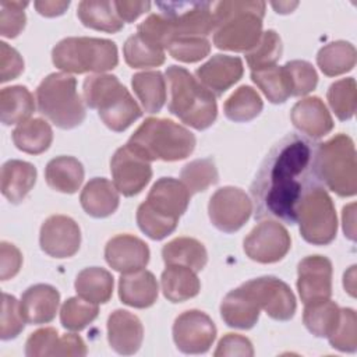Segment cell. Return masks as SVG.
I'll use <instances>...</instances> for the list:
<instances>
[{"mask_svg":"<svg viewBox=\"0 0 357 357\" xmlns=\"http://www.w3.org/2000/svg\"><path fill=\"white\" fill-rule=\"evenodd\" d=\"M77 15L85 26L109 33L119 32L124 25L113 1L107 0H84L78 4Z\"/></svg>","mask_w":357,"mask_h":357,"instance_id":"d6a6232c","label":"cell"},{"mask_svg":"<svg viewBox=\"0 0 357 357\" xmlns=\"http://www.w3.org/2000/svg\"><path fill=\"white\" fill-rule=\"evenodd\" d=\"M216 357L219 356H245L250 357L254 354V349L251 342L237 333L225 335L219 343L218 349L213 353Z\"/></svg>","mask_w":357,"mask_h":357,"instance_id":"db71d44e","label":"cell"},{"mask_svg":"<svg viewBox=\"0 0 357 357\" xmlns=\"http://www.w3.org/2000/svg\"><path fill=\"white\" fill-rule=\"evenodd\" d=\"M98 304L86 301L79 296L70 297L61 305L60 321L68 331H82L98 317Z\"/></svg>","mask_w":357,"mask_h":357,"instance_id":"f6af8a7d","label":"cell"},{"mask_svg":"<svg viewBox=\"0 0 357 357\" xmlns=\"http://www.w3.org/2000/svg\"><path fill=\"white\" fill-rule=\"evenodd\" d=\"M162 258L166 265H184L199 272L206 265L208 254L201 241L192 237H177L163 245Z\"/></svg>","mask_w":357,"mask_h":357,"instance_id":"4dcf8cb0","label":"cell"},{"mask_svg":"<svg viewBox=\"0 0 357 357\" xmlns=\"http://www.w3.org/2000/svg\"><path fill=\"white\" fill-rule=\"evenodd\" d=\"M36 102L39 113L59 128H74L85 119L77 79L67 73H53L43 78L36 88Z\"/></svg>","mask_w":357,"mask_h":357,"instance_id":"8992f818","label":"cell"},{"mask_svg":"<svg viewBox=\"0 0 357 357\" xmlns=\"http://www.w3.org/2000/svg\"><path fill=\"white\" fill-rule=\"evenodd\" d=\"M216 337V326L205 312L188 310L180 314L173 324V340L185 354L206 353Z\"/></svg>","mask_w":357,"mask_h":357,"instance_id":"5bb4252c","label":"cell"},{"mask_svg":"<svg viewBox=\"0 0 357 357\" xmlns=\"http://www.w3.org/2000/svg\"><path fill=\"white\" fill-rule=\"evenodd\" d=\"M123 54L126 63L132 68L158 67L165 63V49L151 43L141 35H131L124 46Z\"/></svg>","mask_w":357,"mask_h":357,"instance_id":"60d3db41","label":"cell"},{"mask_svg":"<svg viewBox=\"0 0 357 357\" xmlns=\"http://www.w3.org/2000/svg\"><path fill=\"white\" fill-rule=\"evenodd\" d=\"M284 68L290 79L291 96H304L315 89L318 75L311 63L305 60H291L284 64Z\"/></svg>","mask_w":357,"mask_h":357,"instance_id":"c3c4849f","label":"cell"},{"mask_svg":"<svg viewBox=\"0 0 357 357\" xmlns=\"http://www.w3.org/2000/svg\"><path fill=\"white\" fill-rule=\"evenodd\" d=\"M127 145L148 162H174L192 153L195 137L173 120L149 117L134 131Z\"/></svg>","mask_w":357,"mask_h":357,"instance_id":"5b68a950","label":"cell"},{"mask_svg":"<svg viewBox=\"0 0 357 357\" xmlns=\"http://www.w3.org/2000/svg\"><path fill=\"white\" fill-rule=\"evenodd\" d=\"M105 259L114 271L131 273L141 271L149 261V248L145 241L131 234H119L105 247Z\"/></svg>","mask_w":357,"mask_h":357,"instance_id":"ac0fdd59","label":"cell"},{"mask_svg":"<svg viewBox=\"0 0 357 357\" xmlns=\"http://www.w3.org/2000/svg\"><path fill=\"white\" fill-rule=\"evenodd\" d=\"M354 204L343 208V230L350 240H354Z\"/></svg>","mask_w":357,"mask_h":357,"instance_id":"680465c9","label":"cell"},{"mask_svg":"<svg viewBox=\"0 0 357 357\" xmlns=\"http://www.w3.org/2000/svg\"><path fill=\"white\" fill-rule=\"evenodd\" d=\"M209 1H160L156 7L166 18L172 39L181 36H208L215 31V17Z\"/></svg>","mask_w":357,"mask_h":357,"instance_id":"30bf717a","label":"cell"},{"mask_svg":"<svg viewBox=\"0 0 357 357\" xmlns=\"http://www.w3.org/2000/svg\"><path fill=\"white\" fill-rule=\"evenodd\" d=\"M272 319L289 321L296 312V297L291 289L275 276L251 279L241 284Z\"/></svg>","mask_w":357,"mask_h":357,"instance_id":"7c38bea8","label":"cell"},{"mask_svg":"<svg viewBox=\"0 0 357 357\" xmlns=\"http://www.w3.org/2000/svg\"><path fill=\"white\" fill-rule=\"evenodd\" d=\"M329 106L335 112L336 117L342 121L349 120L354 116L357 86L354 78H343L333 82L326 93Z\"/></svg>","mask_w":357,"mask_h":357,"instance_id":"ee69618b","label":"cell"},{"mask_svg":"<svg viewBox=\"0 0 357 357\" xmlns=\"http://www.w3.org/2000/svg\"><path fill=\"white\" fill-rule=\"evenodd\" d=\"M252 201L237 187H222L209 199L208 213L212 225L225 233H234L250 219Z\"/></svg>","mask_w":357,"mask_h":357,"instance_id":"8fae6325","label":"cell"},{"mask_svg":"<svg viewBox=\"0 0 357 357\" xmlns=\"http://www.w3.org/2000/svg\"><path fill=\"white\" fill-rule=\"evenodd\" d=\"M357 319L356 312L351 308H340V321L335 329V332L328 337L332 347L354 353L357 349Z\"/></svg>","mask_w":357,"mask_h":357,"instance_id":"681fc988","label":"cell"},{"mask_svg":"<svg viewBox=\"0 0 357 357\" xmlns=\"http://www.w3.org/2000/svg\"><path fill=\"white\" fill-rule=\"evenodd\" d=\"M45 178L54 191L74 194L84 181V166L74 156H57L46 165Z\"/></svg>","mask_w":357,"mask_h":357,"instance_id":"f546056e","label":"cell"},{"mask_svg":"<svg viewBox=\"0 0 357 357\" xmlns=\"http://www.w3.org/2000/svg\"><path fill=\"white\" fill-rule=\"evenodd\" d=\"M77 294L93 304H105L113 293V276L109 271L91 266L82 269L75 279Z\"/></svg>","mask_w":357,"mask_h":357,"instance_id":"836d02e7","label":"cell"},{"mask_svg":"<svg viewBox=\"0 0 357 357\" xmlns=\"http://www.w3.org/2000/svg\"><path fill=\"white\" fill-rule=\"evenodd\" d=\"M321 181L339 197H351L357 191V165L354 144L346 134H337L318 146Z\"/></svg>","mask_w":357,"mask_h":357,"instance_id":"ba28073f","label":"cell"},{"mask_svg":"<svg viewBox=\"0 0 357 357\" xmlns=\"http://www.w3.org/2000/svg\"><path fill=\"white\" fill-rule=\"evenodd\" d=\"M117 15L123 22H132L141 14L149 11L151 3L149 1H128V0H117L113 1Z\"/></svg>","mask_w":357,"mask_h":357,"instance_id":"9f6ffc18","label":"cell"},{"mask_svg":"<svg viewBox=\"0 0 357 357\" xmlns=\"http://www.w3.org/2000/svg\"><path fill=\"white\" fill-rule=\"evenodd\" d=\"M191 194L183 181L173 177L159 178L148 192L145 204L156 213L178 222L187 211Z\"/></svg>","mask_w":357,"mask_h":357,"instance_id":"d6986e66","label":"cell"},{"mask_svg":"<svg viewBox=\"0 0 357 357\" xmlns=\"http://www.w3.org/2000/svg\"><path fill=\"white\" fill-rule=\"evenodd\" d=\"M36 11L45 17L61 15L70 6V1H35Z\"/></svg>","mask_w":357,"mask_h":357,"instance_id":"6f0895ef","label":"cell"},{"mask_svg":"<svg viewBox=\"0 0 357 357\" xmlns=\"http://www.w3.org/2000/svg\"><path fill=\"white\" fill-rule=\"evenodd\" d=\"M60 304V293L56 287L45 283L28 287L20 301L21 314L26 324L40 325L54 319Z\"/></svg>","mask_w":357,"mask_h":357,"instance_id":"603a6c76","label":"cell"},{"mask_svg":"<svg viewBox=\"0 0 357 357\" xmlns=\"http://www.w3.org/2000/svg\"><path fill=\"white\" fill-rule=\"evenodd\" d=\"M28 357L39 356H85L86 346L81 336L67 333L59 336L54 328H42L29 335L25 343Z\"/></svg>","mask_w":357,"mask_h":357,"instance_id":"44dd1931","label":"cell"},{"mask_svg":"<svg viewBox=\"0 0 357 357\" xmlns=\"http://www.w3.org/2000/svg\"><path fill=\"white\" fill-rule=\"evenodd\" d=\"M144 339V328L139 318L130 311L116 310L107 319V340L110 347L123 356L139 350Z\"/></svg>","mask_w":357,"mask_h":357,"instance_id":"7402d4cb","label":"cell"},{"mask_svg":"<svg viewBox=\"0 0 357 357\" xmlns=\"http://www.w3.org/2000/svg\"><path fill=\"white\" fill-rule=\"evenodd\" d=\"M213 45L222 50L250 52L262 36L264 1H219L212 4Z\"/></svg>","mask_w":357,"mask_h":357,"instance_id":"7a4b0ae2","label":"cell"},{"mask_svg":"<svg viewBox=\"0 0 357 357\" xmlns=\"http://www.w3.org/2000/svg\"><path fill=\"white\" fill-rule=\"evenodd\" d=\"M110 172L117 191L126 197L139 194L152 178L149 162L135 153L127 144L112 156Z\"/></svg>","mask_w":357,"mask_h":357,"instance_id":"9a60e30c","label":"cell"},{"mask_svg":"<svg viewBox=\"0 0 357 357\" xmlns=\"http://www.w3.org/2000/svg\"><path fill=\"white\" fill-rule=\"evenodd\" d=\"M181 181L188 188L190 194L205 191L219 180L218 169L212 158L195 159L187 163L180 173Z\"/></svg>","mask_w":357,"mask_h":357,"instance_id":"b9f144b4","label":"cell"},{"mask_svg":"<svg viewBox=\"0 0 357 357\" xmlns=\"http://www.w3.org/2000/svg\"><path fill=\"white\" fill-rule=\"evenodd\" d=\"M318 146L312 138L290 132L268 152L250 188L255 219L297 222L303 199L322 183Z\"/></svg>","mask_w":357,"mask_h":357,"instance_id":"6da1fadb","label":"cell"},{"mask_svg":"<svg viewBox=\"0 0 357 357\" xmlns=\"http://www.w3.org/2000/svg\"><path fill=\"white\" fill-rule=\"evenodd\" d=\"M53 141V131L47 121L31 119L18 124L13 131L14 145L26 153L39 155L45 152Z\"/></svg>","mask_w":357,"mask_h":357,"instance_id":"d590c367","label":"cell"},{"mask_svg":"<svg viewBox=\"0 0 357 357\" xmlns=\"http://www.w3.org/2000/svg\"><path fill=\"white\" fill-rule=\"evenodd\" d=\"M243 61L237 56L215 54L197 68V79L215 96L223 95L243 77Z\"/></svg>","mask_w":357,"mask_h":357,"instance_id":"ffe728a7","label":"cell"},{"mask_svg":"<svg viewBox=\"0 0 357 357\" xmlns=\"http://www.w3.org/2000/svg\"><path fill=\"white\" fill-rule=\"evenodd\" d=\"M82 209L92 218H107L116 212L120 197L116 185L105 177H95L89 180L81 195Z\"/></svg>","mask_w":357,"mask_h":357,"instance_id":"4316f807","label":"cell"},{"mask_svg":"<svg viewBox=\"0 0 357 357\" xmlns=\"http://www.w3.org/2000/svg\"><path fill=\"white\" fill-rule=\"evenodd\" d=\"M251 79L272 103H284L291 96V85L284 66L251 71Z\"/></svg>","mask_w":357,"mask_h":357,"instance_id":"f35d334b","label":"cell"},{"mask_svg":"<svg viewBox=\"0 0 357 357\" xmlns=\"http://www.w3.org/2000/svg\"><path fill=\"white\" fill-rule=\"evenodd\" d=\"M132 89L146 113H158L166 102V79L160 71H144L132 75Z\"/></svg>","mask_w":357,"mask_h":357,"instance_id":"8d00e7d4","label":"cell"},{"mask_svg":"<svg viewBox=\"0 0 357 357\" xmlns=\"http://www.w3.org/2000/svg\"><path fill=\"white\" fill-rule=\"evenodd\" d=\"M35 110V100L26 86L13 85L0 92V119L6 126L21 124Z\"/></svg>","mask_w":357,"mask_h":357,"instance_id":"1f68e13d","label":"cell"},{"mask_svg":"<svg viewBox=\"0 0 357 357\" xmlns=\"http://www.w3.org/2000/svg\"><path fill=\"white\" fill-rule=\"evenodd\" d=\"M159 287L152 272L141 269L131 273H121L119 280L120 300L134 308H148L155 304Z\"/></svg>","mask_w":357,"mask_h":357,"instance_id":"d4e9b609","label":"cell"},{"mask_svg":"<svg viewBox=\"0 0 357 357\" xmlns=\"http://www.w3.org/2000/svg\"><path fill=\"white\" fill-rule=\"evenodd\" d=\"M297 4H298V3H289V1L282 3V1H279V3H272V7L276 10V13L287 14V13H291L293 8L297 7Z\"/></svg>","mask_w":357,"mask_h":357,"instance_id":"94428289","label":"cell"},{"mask_svg":"<svg viewBox=\"0 0 357 357\" xmlns=\"http://www.w3.org/2000/svg\"><path fill=\"white\" fill-rule=\"evenodd\" d=\"M303 238L315 245L333 241L337 230L335 205L324 187H317L303 199L297 212Z\"/></svg>","mask_w":357,"mask_h":357,"instance_id":"9c48e42d","label":"cell"},{"mask_svg":"<svg viewBox=\"0 0 357 357\" xmlns=\"http://www.w3.org/2000/svg\"><path fill=\"white\" fill-rule=\"evenodd\" d=\"M165 75L170 92L169 112L195 130L211 127L218 116L215 95L183 67L170 66Z\"/></svg>","mask_w":357,"mask_h":357,"instance_id":"3957f363","label":"cell"},{"mask_svg":"<svg viewBox=\"0 0 357 357\" xmlns=\"http://www.w3.org/2000/svg\"><path fill=\"white\" fill-rule=\"evenodd\" d=\"M82 92L85 105L96 109L100 120L112 131L127 130L142 114V109L116 75H89L84 81Z\"/></svg>","mask_w":357,"mask_h":357,"instance_id":"277c9868","label":"cell"},{"mask_svg":"<svg viewBox=\"0 0 357 357\" xmlns=\"http://www.w3.org/2000/svg\"><path fill=\"white\" fill-rule=\"evenodd\" d=\"M0 337L10 340L17 337L25 325V319L21 314L20 301L14 296L3 293L1 303V322H0Z\"/></svg>","mask_w":357,"mask_h":357,"instance_id":"816d5d0a","label":"cell"},{"mask_svg":"<svg viewBox=\"0 0 357 357\" xmlns=\"http://www.w3.org/2000/svg\"><path fill=\"white\" fill-rule=\"evenodd\" d=\"M53 64L74 74L105 73L119 63L117 46L109 39L71 36L60 40L52 50Z\"/></svg>","mask_w":357,"mask_h":357,"instance_id":"52a82bcc","label":"cell"},{"mask_svg":"<svg viewBox=\"0 0 357 357\" xmlns=\"http://www.w3.org/2000/svg\"><path fill=\"white\" fill-rule=\"evenodd\" d=\"M340 321V308L329 298L307 303L303 314L305 328L317 337H329Z\"/></svg>","mask_w":357,"mask_h":357,"instance_id":"e575fe53","label":"cell"},{"mask_svg":"<svg viewBox=\"0 0 357 357\" xmlns=\"http://www.w3.org/2000/svg\"><path fill=\"white\" fill-rule=\"evenodd\" d=\"M262 107L264 103L258 92L248 85H243L225 102L223 112L229 120L244 123L255 119Z\"/></svg>","mask_w":357,"mask_h":357,"instance_id":"ab89813d","label":"cell"},{"mask_svg":"<svg viewBox=\"0 0 357 357\" xmlns=\"http://www.w3.org/2000/svg\"><path fill=\"white\" fill-rule=\"evenodd\" d=\"M282 50L280 36L273 29H268L262 32L257 46L245 53V60L251 71L276 66V61L282 57Z\"/></svg>","mask_w":357,"mask_h":357,"instance_id":"7bdbcfd3","label":"cell"},{"mask_svg":"<svg viewBox=\"0 0 357 357\" xmlns=\"http://www.w3.org/2000/svg\"><path fill=\"white\" fill-rule=\"evenodd\" d=\"M291 247V238L284 226L275 220L257 225L244 238V252L259 264H273L284 258Z\"/></svg>","mask_w":357,"mask_h":357,"instance_id":"4fadbf2b","label":"cell"},{"mask_svg":"<svg viewBox=\"0 0 357 357\" xmlns=\"http://www.w3.org/2000/svg\"><path fill=\"white\" fill-rule=\"evenodd\" d=\"M36 181V167L25 160L11 159L1 167V194L13 204L25 199Z\"/></svg>","mask_w":357,"mask_h":357,"instance_id":"83f0119b","label":"cell"},{"mask_svg":"<svg viewBox=\"0 0 357 357\" xmlns=\"http://www.w3.org/2000/svg\"><path fill=\"white\" fill-rule=\"evenodd\" d=\"M290 119L298 131L312 139L329 134L333 128L331 113L318 96L298 100L291 109Z\"/></svg>","mask_w":357,"mask_h":357,"instance_id":"cb8c5ba5","label":"cell"},{"mask_svg":"<svg viewBox=\"0 0 357 357\" xmlns=\"http://www.w3.org/2000/svg\"><path fill=\"white\" fill-rule=\"evenodd\" d=\"M28 1H0V33L4 38H15L25 26V7Z\"/></svg>","mask_w":357,"mask_h":357,"instance_id":"f907efd6","label":"cell"},{"mask_svg":"<svg viewBox=\"0 0 357 357\" xmlns=\"http://www.w3.org/2000/svg\"><path fill=\"white\" fill-rule=\"evenodd\" d=\"M356 47L344 40H336L325 45L317 54V63L321 71L328 77L344 74L356 66Z\"/></svg>","mask_w":357,"mask_h":357,"instance_id":"74e56055","label":"cell"},{"mask_svg":"<svg viewBox=\"0 0 357 357\" xmlns=\"http://www.w3.org/2000/svg\"><path fill=\"white\" fill-rule=\"evenodd\" d=\"M259 311V305L243 286L230 290L220 304L225 324L237 329H251L258 322Z\"/></svg>","mask_w":357,"mask_h":357,"instance_id":"484cf974","label":"cell"},{"mask_svg":"<svg viewBox=\"0 0 357 357\" xmlns=\"http://www.w3.org/2000/svg\"><path fill=\"white\" fill-rule=\"evenodd\" d=\"M137 223L149 238L162 240L176 230L178 222L156 213L142 202L137 209Z\"/></svg>","mask_w":357,"mask_h":357,"instance_id":"7dc6e473","label":"cell"},{"mask_svg":"<svg viewBox=\"0 0 357 357\" xmlns=\"http://www.w3.org/2000/svg\"><path fill=\"white\" fill-rule=\"evenodd\" d=\"M166 49L178 61L195 63L209 54L211 43L202 36H181L170 40Z\"/></svg>","mask_w":357,"mask_h":357,"instance_id":"bcb514c9","label":"cell"},{"mask_svg":"<svg viewBox=\"0 0 357 357\" xmlns=\"http://www.w3.org/2000/svg\"><path fill=\"white\" fill-rule=\"evenodd\" d=\"M297 290L304 304L329 298L332 294V262L322 255H310L297 266Z\"/></svg>","mask_w":357,"mask_h":357,"instance_id":"e0dca14e","label":"cell"},{"mask_svg":"<svg viewBox=\"0 0 357 357\" xmlns=\"http://www.w3.org/2000/svg\"><path fill=\"white\" fill-rule=\"evenodd\" d=\"M24 71V60L20 53L6 42L0 43V81L17 78Z\"/></svg>","mask_w":357,"mask_h":357,"instance_id":"f5cc1de1","label":"cell"},{"mask_svg":"<svg viewBox=\"0 0 357 357\" xmlns=\"http://www.w3.org/2000/svg\"><path fill=\"white\" fill-rule=\"evenodd\" d=\"M22 265V255L20 250L7 241L0 244V278L1 280H8L14 278Z\"/></svg>","mask_w":357,"mask_h":357,"instance_id":"11a10c76","label":"cell"},{"mask_svg":"<svg viewBox=\"0 0 357 357\" xmlns=\"http://www.w3.org/2000/svg\"><path fill=\"white\" fill-rule=\"evenodd\" d=\"M160 284L163 296L172 303H183L199 293L201 283L197 272L184 265H166Z\"/></svg>","mask_w":357,"mask_h":357,"instance_id":"f1b7e54d","label":"cell"},{"mask_svg":"<svg viewBox=\"0 0 357 357\" xmlns=\"http://www.w3.org/2000/svg\"><path fill=\"white\" fill-rule=\"evenodd\" d=\"M354 271L356 266L353 265L349 272L344 273V289L349 291L350 296H354Z\"/></svg>","mask_w":357,"mask_h":357,"instance_id":"91938a15","label":"cell"},{"mask_svg":"<svg viewBox=\"0 0 357 357\" xmlns=\"http://www.w3.org/2000/svg\"><path fill=\"white\" fill-rule=\"evenodd\" d=\"M39 243L47 255L59 259L70 258L79 250V226L66 215L49 216L40 227Z\"/></svg>","mask_w":357,"mask_h":357,"instance_id":"2e32d148","label":"cell"}]
</instances>
